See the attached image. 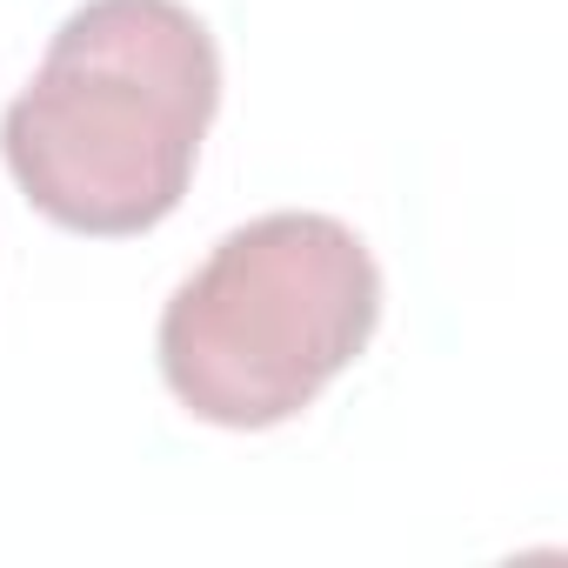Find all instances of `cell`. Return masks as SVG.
<instances>
[{
    "instance_id": "6da1fadb",
    "label": "cell",
    "mask_w": 568,
    "mask_h": 568,
    "mask_svg": "<svg viewBox=\"0 0 568 568\" xmlns=\"http://www.w3.org/2000/svg\"><path fill=\"white\" fill-rule=\"evenodd\" d=\"M221 108V48L181 0H88L0 114L21 194L68 234L161 227Z\"/></svg>"
},
{
    "instance_id": "7a4b0ae2",
    "label": "cell",
    "mask_w": 568,
    "mask_h": 568,
    "mask_svg": "<svg viewBox=\"0 0 568 568\" xmlns=\"http://www.w3.org/2000/svg\"><path fill=\"white\" fill-rule=\"evenodd\" d=\"M382 322V267L368 241L308 207L261 214L207 247L161 308V382L194 422H295Z\"/></svg>"
}]
</instances>
